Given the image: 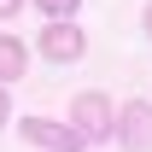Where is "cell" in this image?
I'll return each mask as SVG.
<instances>
[{
    "label": "cell",
    "instance_id": "9c48e42d",
    "mask_svg": "<svg viewBox=\"0 0 152 152\" xmlns=\"http://www.w3.org/2000/svg\"><path fill=\"white\" fill-rule=\"evenodd\" d=\"M140 23H146V35H152V6H146V18H140Z\"/></svg>",
    "mask_w": 152,
    "mask_h": 152
},
{
    "label": "cell",
    "instance_id": "5b68a950",
    "mask_svg": "<svg viewBox=\"0 0 152 152\" xmlns=\"http://www.w3.org/2000/svg\"><path fill=\"white\" fill-rule=\"evenodd\" d=\"M23 70H29V47H23L18 35H6V29H0V88H6V82H18Z\"/></svg>",
    "mask_w": 152,
    "mask_h": 152
},
{
    "label": "cell",
    "instance_id": "3957f363",
    "mask_svg": "<svg viewBox=\"0 0 152 152\" xmlns=\"http://www.w3.org/2000/svg\"><path fill=\"white\" fill-rule=\"evenodd\" d=\"M35 53L47 58V64H76V58L88 53V35H82L76 23H47L35 35Z\"/></svg>",
    "mask_w": 152,
    "mask_h": 152
},
{
    "label": "cell",
    "instance_id": "52a82bcc",
    "mask_svg": "<svg viewBox=\"0 0 152 152\" xmlns=\"http://www.w3.org/2000/svg\"><path fill=\"white\" fill-rule=\"evenodd\" d=\"M18 6L23 0H0V18H18Z\"/></svg>",
    "mask_w": 152,
    "mask_h": 152
},
{
    "label": "cell",
    "instance_id": "277c9868",
    "mask_svg": "<svg viewBox=\"0 0 152 152\" xmlns=\"http://www.w3.org/2000/svg\"><path fill=\"white\" fill-rule=\"evenodd\" d=\"M18 134L29 146H41V152H82V134H76L70 123H53V117H23Z\"/></svg>",
    "mask_w": 152,
    "mask_h": 152
},
{
    "label": "cell",
    "instance_id": "6da1fadb",
    "mask_svg": "<svg viewBox=\"0 0 152 152\" xmlns=\"http://www.w3.org/2000/svg\"><path fill=\"white\" fill-rule=\"evenodd\" d=\"M111 117H117V105H111V94H99V88H88V94L70 99V129L82 134V146H88V140H105V134H111Z\"/></svg>",
    "mask_w": 152,
    "mask_h": 152
},
{
    "label": "cell",
    "instance_id": "7a4b0ae2",
    "mask_svg": "<svg viewBox=\"0 0 152 152\" xmlns=\"http://www.w3.org/2000/svg\"><path fill=\"white\" fill-rule=\"evenodd\" d=\"M111 134L123 140V152H152V99H129L111 117Z\"/></svg>",
    "mask_w": 152,
    "mask_h": 152
},
{
    "label": "cell",
    "instance_id": "ba28073f",
    "mask_svg": "<svg viewBox=\"0 0 152 152\" xmlns=\"http://www.w3.org/2000/svg\"><path fill=\"white\" fill-rule=\"evenodd\" d=\"M12 123V105H6V88H0V129Z\"/></svg>",
    "mask_w": 152,
    "mask_h": 152
},
{
    "label": "cell",
    "instance_id": "8992f818",
    "mask_svg": "<svg viewBox=\"0 0 152 152\" xmlns=\"http://www.w3.org/2000/svg\"><path fill=\"white\" fill-rule=\"evenodd\" d=\"M35 6H41V12H47V23H70L82 0H35Z\"/></svg>",
    "mask_w": 152,
    "mask_h": 152
}]
</instances>
